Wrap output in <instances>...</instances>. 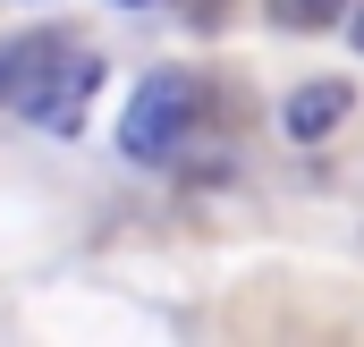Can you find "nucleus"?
<instances>
[{"label":"nucleus","instance_id":"obj_1","mask_svg":"<svg viewBox=\"0 0 364 347\" xmlns=\"http://www.w3.org/2000/svg\"><path fill=\"white\" fill-rule=\"evenodd\" d=\"M195 102H203V85L178 77V68L144 77V85L127 93V110H119V153L127 161H170V144H178L186 119H195Z\"/></svg>","mask_w":364,"mask_h":347},{"label":"nucleus","instance_id":"obj_6","mask_svg":"<svg viewBox=\"0 0 364 347\" xmlns=\"http://www.w3.org/2000/svg\"><path fill=\"white\" fill-rule=\"evenodd\" d=\"M348 34H356V51H364V0H356V9H348Z\"/></svg>","mask_w":364,"mask_h":347},{"label":"nucleus","instance_id":"obj_3","mask_svg":"<svg viewBox=\"0 0 364 347\" xmlns=\"http://www.w3.org/2000/svg\"><path fill=\"white\" fill-rule=\"evenodd\" d=\"M348 102H356V93L339 85V77H314V85H296V93H288V110H279V127H288L296 144H322V136H331V127L348 119Z\"/></svg>","mask_w":364,"mask_h":347},{"label":"nucleus","instance_id":"obj_4","mask_svg":"<svg viewBox=\"0 0 364 347\" xmlns=\"http://www.w3.org/2000/svg\"><path fill=\"white\" fill-rule=\"evenodd\" d=\"M60 43L51 34H17V43H0V102H17V93L43 77V60H51Z\"/></svg>","mask_w":364,"mask_h":347},{"label":"nucleus","instance_id":"obj_5","mask_svg":"<svg viewBox=\"0 0 364 347\" xmlns=\"http://www.w3.org/2000/svg\"><path fill=\"white\" fill-rule=\"evenodd\" d=\"M279 26H296V34H322L331 17H348V0H263Z\"/></svg>","mask_w":364,"mask_h":347},{"label":"nucleus","instance_id":"obj_7","mask_svg":"<svg viewBox=\"0 0 364 347\" xmlns=\"http://www.w3.org/2000/svg\"><path fill=\"white\" fill-rule=\"evenodd\" d=\"M119 9H144V0H119Z\"/></svg>","mask_w":364,"mask_h":347},{"label":"nucleus","instance_id":"obj_2","mask_svg":"<svg viewBox=\"0 0 364 347\" xmlns=\"http://www.w3.org/2000/svg\"><path fill=\"white\" fill-rule=\"evenodd\" d=\"M93 85H102V60H85V51H68V60H60V51H51V60H43V77L17 93V110H26L43 136H77V127H85Z\"/></svg>","mask_w":364,"mask_h":347}]
</instances>
